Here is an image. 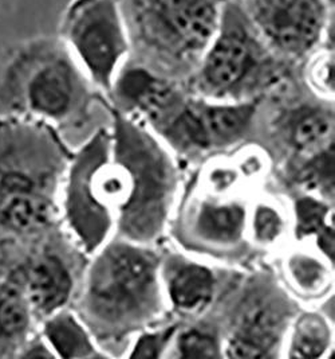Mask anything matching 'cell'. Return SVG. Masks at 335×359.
<instances>
[{"instance_id": "6da1fadb", "label": "cell", "mask_w": 335, "mask_h": 359, "mask_svg": "<svg viewBox=\"0 0 335 359\" xmlns=\"http://www.w3.org/2000/svg\"><path fill=\"white\" fill-rule=\"evenodd\" d=\"M48 155V135L31 120L0 117V273L55 224Z\"/></svg>"}, {"instance_id": "7a4b0ae2", "label": "cell", "mask_w": 335, "mask_h": 359, "mask_svg": "<svg viewBox=\"0 0 335 359\" xmlns=\"http://www.w3.org/2000/svg\"><path fill=\"white\" fill-rule=\"evenodd\" d=\"M200 62L199 83L212 93L245 89L286 104L298 92L291 64L263 41L239 0H224L218 30Z\"/></svg>"}, {"instance_id": "3957f363", "label": "cell", "mask_w": 335, "mask_h": 359, "mask_svg": "<svg viewBox=\"0 0 335 359\" xmlns=\"http://www.w3.org/2000/svg\"><path fill=\"white\" fill-rule=\"evenodd\" d=\"M78 92L71 53L58 36L17 42L0 55V117L58 120Z\"/></svg>"}, {"instance_id": "277c9868", "label": "cell", "mask_w": 335, "mask_h": 359, "mask_svg": "<svg viewBox=\"0 0 335 359\" xmlns=\"http://www.w3.org/2000/svg\"><path fill=\"white\" fill-rule=\"evenodd\" d=\"M224 0H118L129 48L161 64L201 61L218 30Z\"/></svg>"}, {"instance_id": "5b68a950", "label": "cell", "mask_w": 335, "mask_h": 359, "mask_svg": "<svg viewBox=\"0 0 335 359\" xmlns=\"http://www.w3.org/2000/svg\"><path fill=\"white\" fill-rule=\"evenodd\" d=\"M59 38L105 88L130 50L118 0H71L61 17Z\"/></svg>"}, {"instance_id": "8992f818", "label": "cell", "mask_w": 335, "mask_h": 359, "mask_svg": "<svg viewBox=\"0 0 335 359\" xmlns=\"http://www.w3.org/2000/svg\"><path fill=\"white\" fill-rule=\"evenodd\" d=\"M256 32L287 62L334 43V0H239Z\"/></svg>"}, {"instance_id": "52a82bcc", "label": "cell", "mask_w": 335, "mask_h": 359, "mask_svg": "<svg viewBox=\"0 0 335 359\" xmlns=\"http://www.w3.org/2000/svg\"><path fill=\"white\" fill-rule=\"evenodd\" d=\"M0 280L22 292L38 319L61 310L73 288V278L62 257L50 248H36L34 243L8 262Z\"/></svg>"}, {"instance_id": "ba28073f", "label": "cell", "mask_w": 335, "mask_h": 359, "mask_svg": "<svg viewBox=\"0 0 335 359\" xmlns=\"http://www.w3.org/2000/svg\"><path fill=\"white\" fill-rule=\"evenodd\" d=\"M155 278V262L140 250L115 248L93 273L92 294L111 312L127 311L143 300Z\"/></svg>"}, {"instance_id": "9c48e42d", "label": "cell", "mask_w": 335, "mask_h": 359, "mask_svg": "<svg viewBox=\"0 0 335 359\" xmlns=\"http://www.w3.org/2000/svg\"><path fill=\"white\" fill-rule=\"evenodd\" d=\"M254 112L252 104L236 107L190 104L176 116L169 133L180 144L192 147L223 144L245 130Z\"/></svg>"}, {"instance_id": "30bf717a", "label": "cell", "mask_w": 335, "mask_h": 359, "mask_svg": "<svg viewBox=\"0 0 335 359\" xmlns=\"http://www.w3.org/2000/svg\"><path fill=\"white\" fill-rule=\"evenodd\" d=\"M36 319L22 292L0 280V359L17 358L22 347L32 338Z\"/></svg>"}, {"instance_id": "8fae6325", "label": "cell", "mask_w": 335, "mask_h": 359, "mask_svg": "<svg viewBox=\"0 0 335 359\" xmlns=\"http://www.w3.org/2000/svg\"><path fill=\"white\" fill-rule=\"evenodd\" d=\"M120 96L146 112L164 117L178 105V95L171 82L157 77L143 66L125 70L117 82Z\"/></svg>"}, {"instance_id": "7c38bea8", "label": "cell", "mask_w": 335, "mask_h": 359, "mask_svg": "<svg viewBox=\"0 0 335 359\" xmlns=\"http://www.w3.org/2000/svg\"><path fill=\"white\" fill-rule=\"evenodd\" d=\"M42 335L54 355L62 358H80L92 353V346L73 315L54 312L43 319Z\"/></svg>"}, {"instance_id": "4fadbf2b", "label": "cell", "mask_w": 335, "mask_h": 359, "mask_svg": "<svg viewBox=\"0 0 335 359\" xmlns=\"http://www.w3.org/2000/svg\"><path fill=\"white\" fill-rule=\"evenodd\" d=\"M213 280L207 269L187 266L181 269L171 284L173 303L180 310L194 312L201 310L211 300Z\"/></svg>"}, {"instance_id": "5bb4252c", "label": "cell", "mask_w": 335, "mask_h": 359, "mask_svg": "<svg viewBox=\"0 0 335 359\" xmlns=\"http://www.w3.org/2000/svg\"><path fill=\"white\" fill-rule=\"evenodd\" d=\"M280 325L282 316L279 311L272 304L257 302L244 311L236 335L269 350L278 338Z\"/></svg>"}, {"instance_id": "9a60e30c", "label": "cell", "mask_w": 335, "mask_h": 359, "mask_svg": "<svg viewBox=\"0 0 335 359\" xmlns=\"http://www.w3.org/2000/svg\"><path fill=\"white\" fill-rule=\"evenodd\" d=\"M243 221L244 212L239 206H207L200 212L197 229L208 240L228 243L239 237Z\"/></svg>"}, {"instance_id": "2e32d148", "label": "cell", "mask_w": 335, "mask_h": 359, "mask_svg": "<svg viewBox=\"0 0 335 359\" xmlns=\"http://www.w3.org/2000/svg\"><path fill=\"white\" fill-rule=\"evenodd\" d=\"M292 124V143L301 149L314 148L323 143L333 128V117L320 109H306L299 112Z\"/></svg>"}, {"instance_id": "e0dca14e", "label": "cell", "mask_w": 335, "mask_h": 359, "mask_svg": "<svg viewBox=\"0 0 335 359\" xmlns=\"http://www.w3.org/2000/svg\"><path fill=\"white\" fill-rule=\"evenodd\" d=\"M329 342V331L323 320L315 315H306L297 326L291 357L317 358Z\"/></svg>"}, {"instance_id": "ac0fdd59", "label": "cell", "mask_w": 335, "mask_h": 359, "mask_svg": "<svg viewBox=\"0 0 335 359\" xmlns=\"http://www.w3.org/2000/svg\"><path fill=\"white\" fill-rule=\"evenodd\" d=\"M180 353L183 358H218L216 341L206 332L192 330L180 338Z\"/></svg>"}, {"instance_id": "d6986e66", "label": "cell", "mask_w": 335, "mask_h": 359, "mask_svg": "<svg viewBox=\"0 0 335 359\" xmlns=\"http://www.w3.org/2000/svg\"><path fill=\"white\" fill-rule=\"evenodd\" d=\"M298 219L299 228L302 233H322L323 231V219L327 209L313 199H302L298 206Z\"/></svg>"}, {"instance_id": "ffe728a7", "label": "cell", "mask_w": 335, "mask_h": 359, "mask_svg": "<svg viewBox=\"0 0 335 359\" xmlns=\"http://www.w3.org/2000/svg\"><path fill=\"white\" fill-rule=\"evenodd\" d=\"M292 273L295 278L301 283V285L307 288L318 287L322 278H323V271L320 265L313 260L298 257L291 262Z\"/></svg>"}, {"instance_id": "44dd1931", "label": "cell", "mask_w": 335, "mask_h": 359, "mask_svg": "<svg viewBox=\"0 0 335 359\" xmlns=\"http://www.w3.org/2000/svg\"><path fill=\"white\" fill-rule=\"evenodd\" d=\"M228 357L235 359H260L267 357V350L240 335L231 339L227 348Z\"/></svg>"}, {"instance_id": "7402d4cb", "label": "cell", "mask_w": 335, "mask_h": 359, "mask_svg": "<svg viewBox=\"0 0 335 359\" xmlns=\"http://www.w3.org/2000/svg\"><path fill=\"white\" fill-rule=\"evenodd\" d=\"M256 234L263 241L275 238L280 230V219L271 209L260 208L256 214Z\"/></svg>"}, {"instance_id": "603a6c76", "label": "cell", "mask_w": 335, "mask_h": 359, "mask_svg": "<svg viewBox=\"0 0 335 359\" xmlns=\"http://www.w3.org/2000/svg\"><path fill=\"white\" fill-rule=\"evenodd\" d=\"M169 332L159 334V335H146L140 339L131 357L138 358H156L159 355L161 347L166 341Z\"/></svg>"}]
</instances>
